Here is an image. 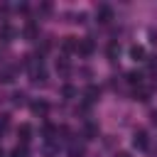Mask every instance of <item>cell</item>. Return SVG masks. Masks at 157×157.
<instances>
[{
    "label": "cell",
    "instance_id": "cell-1",
    "mask_svg": "<svg viewBox=\"0 0 157 157\" xmlns=\"http://www.w3.org/2000/svg\"><path fill=\"white\" fill-rule=\"evenodd\" d=\"M76 52H78L81 56H91V54L96 52V44H93V39H88V37L78 39V47H76Z\"/></svg>",
    "mask_w": 157,
    "mask_h": 157
},
{
    "label": "cell",
    "instance_id": "cell-2",
    "mask_svg": "<svg viewBox=\"0 0 157 157\" xmlns=\"http://www.w3.org/2000/svg\"><path fill=\"white\" fill-rule=\"evenodd\" d=\"M29 110H32L34 115H39V118H44V115L49 113V103H47V101H34V103L29 105Z\"/></svg>",
    "mask_w": 157,
    "mask_h": 157
},
{
    "label": "cell",
    "instance_id": "cell-3",
    "mask_svg": "<svg viewBox=\"0 0 157 157\" xmlns=\"http://www.w3.org/2000/svg\"><path fill=\"white\" fill-rule=\"evenodd\" d=\"M96 17H98V22H103V25H108V22L113 20V10H110L108 5H103V7H98V12H96Z\"/></svg>",
    "mask_w": 157,
    "mask_h": 157
},
{
    "label": "cell",
    "instance_id": "cell-4",
    "mask_svg": "<svg viewBox=\"0 0 157 157\" xmlns=\"http://www.w3.org/2000/svg\"><path fill=\"white\" fill-rule=\"evenodd\" d=\"M132 145H135L137 150H145V147H147V132H145V130H137V132L132 135Z\"/></svg>",
    "mask_w": 157,
    "mask_h": 157
},
{
    "label": "cell",
    "instance_id": "cell-5",
    "mask_svg": "<svg viewBox=\"0 0 157 157\" xmlns=\"http://www.w3.org/2000/svg\"><path fill=\"white\" fill-rule=\"evenodd\" d=\"M17 137H20V142L25 145V142H29V137H32V128L27 125V123H22L20 128H17Z\"/></svg>",
    "mask_w": 157,
    "mask_h": 157
},
{
    "label": "cell",
    "instance_id": "cell-6",
    "mask_svg": "<svg viewBox=\"0 0 157 157\" xmlns=\"http://www.w3.org/2000/svg\"><path fill=\"white\" fill-rule=\"evenodd\" d=\"M15 34H17L15 27H10V25H2V27H0V39H2V42H12Z\"/></svg>",
    "mask_w": 157,
    "mask_h": 157
},
{
    "label": "cell",
    "instance_id": "cell-7",
    "mask_svg": "<svg viewBox=\"0 0 157 157\" xmlns=\"http://www.w3.org/2000/svg\"><path fill=\"white\" fill-rule=\"evenodd\" d=\"M76 47H78V37H64V42H61L64 52H76Z\"/></svg>",
    "mask_w": 157,
    "mask_h": 157
},
{
    "label": "cell",
    "instance_id": "cell-8",
    "mask_svg": "<svg viewBox=\"0 0 157 157\" xmlns=\"http://www.w3.org/2000/svg\"><path fill=\"white\" fill-rule=\"evenodd\" d=\"M130 59H135V61H145V47L132 44V47H130Z\"/></svg>",
    "mask_w": 157,
    "mask_h": 157
},
{
    "label": "cell",
    "instance_id": "cell-9",
    "mask_svg": "<svg viewBox=\"0 0 157 157\" xmlns=\"http://www.w3.org/2000/svg\"><path fill=\"white\" fill-rule=\"evenodd\" d=\"M86 155V147L81 142H71L69 145V157H83Z\"/></svg>",
    "mask_w": 157,
    "mask_h": 157
},
{
    "label": "cell",
    "instance_id": "cell-10",
    "mask_svg": "<svg viewBox=\"0 0 157 157\" xmlns=\"http://www.w3.org/2000/svg\"><path fill=\"white\" fill-rule=\"evenodd\" d=\"M150 96H152L150 88H145V86H137V88H135V98H137V101L145 103V101H150Z\"/></svg>",
    "mask_w": 157,
    "mask_h": 157
},
{
    "label": "cell",
    "instance_id": "cell-11",
    "mask_svg": "<svg viewBox=\"0 0 157 157\" xmlns=\"http://www.w3.org/2000/svg\"><path fill=\"white\" fill-rule=\"evenodd\" d=\"M83 132H86V137H88V140H93V137H98V125H96V123H86Z\"/></svg>",
    "mask_w": 157,
    "mask_h": 157
},
{
    "label": "cell",
    "instance_id": "cell-12",
    "mask_svg": "<svg viewBox=\"0 0 157 157\" xmlns=\"http://www.w3.org/2000/svg\"><path fill=\"white\" fill-rule=\"evenodd\" d=\"M128 83H132V86H142V74H140V71H130V74H128Z\"/></svg>",
    "mask_w": 157,
    "mask_h": 157
},
{
    "label": "cell",
    "instance_id": "cell-13",
    "mask_svg": "<svg viewBox=\"0 0 157 157\" xmlns=\"http://www.w3.org/2000/svg\"><path fill=\"white\" fill-rule=\"evenodd\" d=\"M25 37H27V39H34V37H37V25H34V22H27V27H25Z\"/></svg>",
    "mask_w": 157,
    "mask_h": 157
},
{
    "label": "cell",
    "instance_id": "cell-14",
    "mask_svg": "<svg viewBox=\"0 0 157 157\" xmlns=\"http://www.w3.org/2000/svg\"><path fill=\"white\" fill-rule=\"evenodd\" d=\"M56 71H59V74H69V71H71L69 61H66V59H56Z\"/></svg>",
    "mask_w": 157,
    "mask_h": 157
},
{
    "label": "cell",
    "instance_id": "cell-15",
    "mask_svg": "<svg viewBox=\"0 0 157 157\" xmlns=\"http://www.w3.org/2000/svg\"><path fill=\"white\" fill-rule=\"evenodd\" d=\"M98 96H101V91H98V86H88V88H86V98H88V101H96Z\"/></svg>",
    "mask_w": 157,
    "mask_h": 157
},
{
    "label": "cell",
    "instance_id": "cell-16",
    "mask_svg": "<svg viewBox=\"0 0 157 157\" xmlns=\"http://www.w3.org/2000/svg\"><path fill=\"white\" fill-rule=\"evenodd\" d=\"M10 157H29V155H27V147H25V145H17V147L10 152Z\"/></svg>",
    "mask_w": 157,
    "mask_h": 157
},
{
    "label": "cell",
    "instance_id": "cell-17",
    "mask_svg": "<svg viewBox=\"0 0 157 157\" xmlns=\"http://www.w3.org/2000/svg\"><path fill=\"white\" fill-rule=\"evenodd\" d=\"M61 96H64V98H74V96H76V88H74L71 83H66V86L61 88Z\"/></svg>",
    "mask_w": 157,
    "mask_h": 157
},
{
    "label": "cell",
    "instance_id": "cell-18",
    "mask_svg": "<svg viewBox=\"0 0 157 157\" xmlns=\"http://www.w3.org/2000/svg\"><path fill=\"white\" fill-rule=\"evenodd\" d=\"M118 52H120V47H118L115 42H113V44H108V56H110V59H115V56H118Z\"/></svg>",
    "mask_w": 157,
    "mask_h": 157
},
{
    "label": "cell",
    "instance_id": "cell-19",
    "mask_svg": "<svg viewBox=\"0 0 157 157\" xmlns=\"http://www.w3.org/2000/svg\"><path fill=\"white\" fill-rule=\"evenodd\" d=\"M10 125V115H0V132H5Z\"/></svg>",
    "mask_w": 157,
    "mask_h": 157
},
{
    "label": "cell",
    "instance_id": "cell-20",
    "mask_svg": "<svg viewBox=\"0 0 157 157\" xmlns=\"http://www.w3.org/2000/svg\"><path fill=\"white\" fill-rule=\"evenodd\" d=\"M12 98H15V103H17V105H20V103H25V93H15Z\"/></svg>",
    "mask_w": 157,
    "mask_h": 157
},
{
    "label": "cell",
    "instance_id": "cell-21",
    "mask_svg": "<svg viewBox=\"0 0 157 157\" xmlns=\"http://www.w3.org/2000/svg\"><path fill=\"white\" fill-rule=\"evenodd\" d=\"M115 157H130V152H118Z\"/></svg>",
    "mask_w": 157,
    "mask_h": 157
},
{
    "label": "cell",
    "instance_id": "cell-22",
    "mask_svg": "<svg viewBox=\"0 0 157 157\" xmlns=\"http://www.w3.org/2000/svg\"><path fill=\"white\" fill-rule=\"evenodd\" d=\"M0 157H2V147H0Z\"/></svg>",
    "mask_w": 157,
    "mask_h": 157
}]
</instances>
